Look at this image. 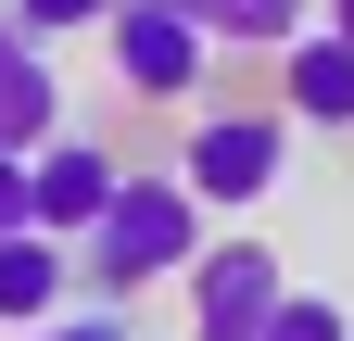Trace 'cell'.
Returning <instances> with one entry per match:
<instances>
[{"label":"cell","instance_id":"6da1fadb","mask_svg":"<svg viewBox=\"0 0 354 341\" xmlns=\"http://www.w3.org/2000/svg\"><path fill=\"white\" fill-rule=\"evenodd\" d=\"M76 266H88V291H102V304H140L152 278H190V266H203V202H190V177L127 164L114 215L76 240Z\"/></svg>","mask_w":354,"mask_h":341},{"label":"cell","instance_id":"7a4b0ae2","mask_svg":"<svg viewBox=\"0 0 354 341\" xmlns=\"http://www.w3.org/2000/svg\"><path fill=\"white\" fill-rule=\"evenodd\" d=\"M279 152H291V114L228 101V114H203L190 139H177V177H190V202H203V215H241V202H266V190H279Z\"/></svg>","mask_w":354,"mask_h":341},{"label":"cell","instance_id":"3957f363","mask_svg":"<svg viewBox=\"0 0 354 341\" xmlns=\"http://www.w3.org/2000/svg\"><path fill=\"white\" fill-rule=\"evenodd\" d=\"M102 51H114V89L127 101H190L215 76V38L190 26V0H114Z\"/></svg>","mask_w":354,"mask_h":341},{"label":"cell","instance_id":"277c9868","mask_svg":"<svg viewBox=\"0 0 354 341\" xmlns=\"http://www.w3.org/2000/svg\"><path fill=\"white\" fill-rule=\"evenodd\" d=\"M279 304H291V266L266 240H215L190 266V341H266Z\"/></svg>","mask_w":354,"mask_h":341},{"label":"cell","instance_id":"5b68a950","mask_svg":"<svg viewBox=\"0 0 354 341\" xmlns=\"http://www.w3.org/2000/svg\"><path fill=\"white\" fill-rule=\"evenodd\" d=\"M26 177H38V228H51V240H88V228L114 215V190H127V164H114L102 139H76V126H64V139H51V152L26 164Z\"/></svg>","mask_w":354,"mask_h":341},{"label":"cell","instance_id":"8992f818","mask_svg":"<svg viewBox=\"0 0 354 341\" xmlns=\"http://www.w3.org/2000/svg\"><path fill=\"white\" fill-rule=\"evenodd\" d=\"M64 139V89H51V38H26L13 13H0V152H51Z\"/></svg>","mask_w":354,"mask_h":341},{"label":"cell","instance_id":"52a82bcc","mask_svg":"<svg viewBox=\"0 0 354 341\" xmlns=\"http://www.w3.org/2000/svg\"><path fill=\"white\" fill-rule=\"evenodd\" d=\"M76 278H88V266H76V240H51V228H13V240H0V329H51Z\"/></svg>","mask_w":354,"mask_h":341},{"label":"cell","instance_id":"ba28073f","mask_svg":"<svg viewBox=\"0 0 354 341\" xmlns=\"http://www.w3.org/2000/svg\"><path fill=\"white\" fill-rule=\"evenodd\" d=\"M279 101H291L304 126H354V38H342V26H317V38L279 51Z\"/></svg>","mask_w":354,"mask_h":341},{"label":"cell","instance_id":"9c48e42d","mask_svg":"<svg viewBox=\"0 0 354 341\" xmlns=\"http://www.w3.org/2000/svg\"><path fill=\"white\" fill-rule=\"evenodd\" d=\"M190 26L215 38V51H291V38H317L304 0H190Z\"/></svg>","mask_w":354,"mask_h":341},{"label":"cell","instance_id":"30bf717a","mask_svg":"<svg viewBox=\"0 0 354 341\" xmlns=\"http://www.w3.org/2000/svg\"><path fill=\"white\" fill-rule=\"evenodd\" d=\"M26 38H76V26H114V0H13Z\"/></svg>","mask_w":354,"mask_h":341},{"label":"cell","instance_id":"8fae6325","mask_svg":"<svg viewBox=\"0 0 354 341\" xmlns=\"http://www.w3.org/2000/svg\"><path fill=\"white\" fill-rule=\"evenodd\" d=\"M266 341H354V316H342V304H317V291H291V304H279V329H266Z\"/></svg>","mask_w":354,"mask_h":341},{"label":"cell","instance_id":"7c38bea8","mask_svg":"<svg viewBox=\"0 0 354 341\" xmlns=\"http://www.w3.org/2000/svg\"><path fill=\"white\" fill-rule=\"evenodd\" d=\"M38 228V177H26V152H0V240Z\"/></svg>","mask_w":354,"mask_h":341},{"label":"cell","instance_id":"4fadbf2b","mask_svg":"<svg viewBox=\"0 0 354 341\" xmlns=\"http://www.w3.org/2000/svg\"><path fill=\"white\" fill-rule=\"evenodd\" d=\"M26 341H127V304H88V316H51V329H26Z\"/></svg>","mask_w":354,"mask_h":341},{"label":"cell","instance_id":"5bb4252c","mask_svg":"<svg viewBox=\"0 0 354 341\" xmlns=\"http://www.w3.org/2000/svg\"><path fill=\"white\" fill-rule=\"evenodd\" d=\"M329 26H342V38H354V0H329Z\"/></svg>","mask_w":354,"mask_h":341}]
</instances>
